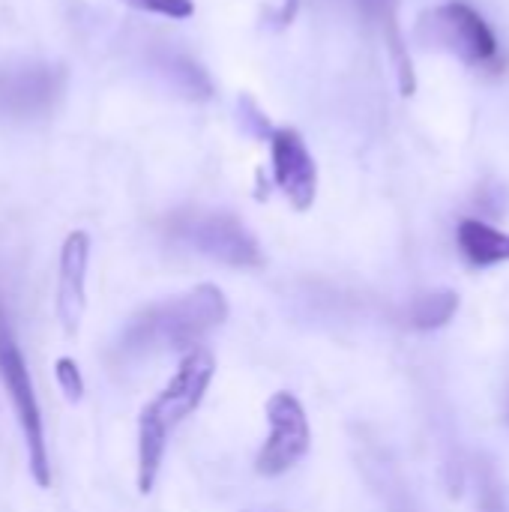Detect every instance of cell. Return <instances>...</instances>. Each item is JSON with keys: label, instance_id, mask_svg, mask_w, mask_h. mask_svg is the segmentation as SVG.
Listing matches in <instances>:
<instances>
[{"label": "cell", "instance_id": "1", "mask_svg": "<svg viewBox=\"0 0 509 512\" xmlns=\"http://www.w3.org/2000/svg\"><path fill=\"white\" fill-rule=\"evenodd\" d=\"M225 321L228 300L222 288L204 282L135 312L120 330L117 354L126 360H138L165 351H189L198 348V342Z\"/></svg>", "mask_w": 509, "mask_h": 512}, {"label": "cell", "instance_id": "2", "mask_svg": "<svg viewBox=\"0 0 509 512\" xmlns=\"http://www.w3.org/2000/svg\"><path fill=\"white\" fill-rule=\"evenodd\" d=\"M213 375H216L213 354L207 348H189L180 366L174 369V375L165 381V387L141 408L138 414V492L141 495L153 492L171 435L186 417H192L201 408L213 384Z\"/></svg>", "mask_w": 509, "mask_h": 512}, {"label": "cell", "instance_id": "3", "mask_svg": "<svg viewBox=\"0 0 509 512\" xmlns=\"http://www.w3.org/2000/svg\"><path fill=\"white\" fill-rule=\"evenodd\" d=\"M165 231L174 243L216 264H225L234 270H249V267L264 264L255 234L234 213L207 210V207H183L168 216Z\"/></svg>", "mask_w": 509, "mask_h": 512}, {"label": "cell", "instance_id": "4", "mask_svg": "<svg viewBox=\"0 0 509 512\" xmlns=\"http://www.w3.org/2000/svg\"><path fill=\"white\" fill-rule=\"evenodd\" d=\"M417 39L426 48L450 51L468 66H495L501 57L498 33L489 27V21L468 3L450 0L441 6H432L417 21Z\"/></svg>", "mask_w": 509, "mask_h": 512}, {"label": "cell", "instance_id": "5", "mask_svg": "<svg viewBox=\"0 0 509 512\" xmlns=\"http://www.w3.org/2000/svg\"><path fill=\"white\" fill-rule=\"evenodd\" d=\"M0 378L6 384L9 402L15 408L21 435H24V447H27V462H30V474L36 480V486H51V462H48V444H45V429H42V414H39V402L33 393V381L27 372V363L21 357V348L6 324V312L0 306Z\"/></svg>", "mask_w": 509, "mask_h": 512}, {"label": "cell", "instance_id": "6", "mask_svg": "<svg viewBox=\"0 0 509 512\" xmlns=\"http://www.w3.org/2000/svg\"><path fill=\"white\" fill-rule=\"evenodd\" d=\"M66 93V69L45 60L0 66V120L27 123L48 117Z\"/></svg>", "mask_w": 509, "mask_h": 512}, {"label": "cell", "instance_id": "7", "mask_svg": "<svg viewBox=\"0 0 509 512\" xmlns=\"http://www.w3.org/2000/svg\"><path fill=\"white\" fill-rule=\"evenodd\" d=\"M264 414H267L270 432H267L264 447L255 456V471L261 477H282L294 465H300L312 447L309 417H306L303 402L288 390L273 393Z\"/></svg>", "mask_w": 509, "mask_h": 512}, {"label": "cell", "instance_id": "8", "mask_svg": "<svg viewBox=\"0 0 509 512\" xmlns=\"http://www.w3.org/2000/svg\"><path fill=\"white\" fill-rule=\"evenodd\" d=\"M270 159L273 180L294 210L306 213L318 195V165L303 141V135L291 126L270 132Z\"/></svg>", "mask_w": 509, "mask_h": 512}, {"label": "cell", "instance_id": "9", "mask_svg": "<svg viewBox=\"0 0 509 512\" xmlns=\"http://www.w3.org/2000/svg\"><path fill=\"white\" fill-rule=\"evenodd\" d=\"M87 264H90V237L84 231H72L60 249L57 291H54V315L66 336L78 333L87 309Z\"/></svg>", "mask_w": 509, "mask_h": 512}, {"label": "cell", "instance_id": "10", "mask_svg": "<svg viewBox=\"0 0 509 512\" xmlns=\"http://www.w3.org/2000/svg\"><path fill=\"white\" fill-rule=\"evenodd\" d=\"M456 243L462 249V258L477 270H489L509 261V234L483 219H462L456 228Z\"/></svg>", "mask_w": 509, "mask_h": 512}, {"label": "cell", "instance_id": "11", "mask_svg": "<svg viewBox=\"0 0 509 512\" xmlns=\"http://www.w3.org/2000/svg\"><path fill=\"white\" fill-rule=\"evenodd\" d=\"M357 6H360V12H363L369 21H375V24L384 27L387 42H390V48H393L396 69H399V87H402L405 96H411L414 87H417V81H414L411 57H408V51H405V45H402V36H399V27H396V6H399V0H357Z\"/></svg>", "mask_w": 509, "mask_h": 512}, {"label": "cell", "instance_id": "12", "mask_svg": "<svg viewBox=\"0 0 509 512\" xmlns=\"http://www.w3.org/2000/svg\"><path fill=\"white\" fill-rule=\"evenodd\" d=\"M456 312H459L456 291H429L408 306L405 324L411 330H441L456 318Z\"/></svg>", "mask_w": 509, "mask_h": 512}, {"label": "cell", "instance_id": "13", "mask_svg": "<svg viewBox=\"0 0 509 512\" xmlns=\"http://www.w3.org/2000/svg\"><path fill=\"white\" fill-rule=\"evenodd\" d=\"M123 3L132 6V9H141V12H153V15L171 18V21H183V18L195 15V3L192 0H123Z\"/></svg>", "mask_w": 509, "mask_h": 512}, {"label": "cell", "instance_id": "14", "mask_svg": "<svg viewBox=\"0 0 509 512\" xmlns=\"http://www.w3.org/2000/svg\"><path fill=\"white\" fill-rule=\"evenodd\" d=\"M54 375H57V384H60V390L66 393L69 402H78L84 396V378H81V369H78V363L72 357H57Z\"/></svg>", "mask_w": 509, "mask_h": 512}]
</instances>
